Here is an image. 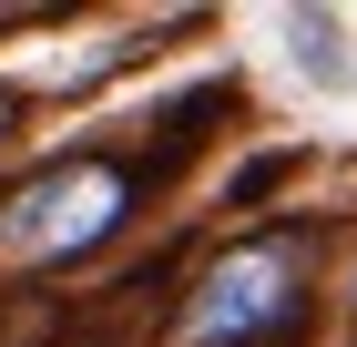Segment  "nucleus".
Listing matches in <instances>:
<instances>
[{
	"instance_id": "7ed1b4c3",
	"label": "nucleus",
	"mask_w": 357,
	"mask_h": 347,
	"mask_svg": "<svg viewBox=\"0 0 357 347\" xmlns=\"http://www.w3.org/2000/svg\"><path fill=\"white\" fill-rule=\"evenodd\" d=\"M286 31H296V61H306V72H317V82L337 92V82H347V52H337V21H327V10H296Z\"/></svg>"
},
{
	"instance_id": "39448f33",
	"label": "nucleus",
	"mask_w": 357,
	"mask_h": 347,
	"mask_svg": "<svg viewBox=\"0 0 357 347\" xmlns=\"http://www.w3.org/2000/svg\"><path fill=\"white\" fill-rule=\"evenodd\" d=\"M0 133H10V92H0Z\"/></svg>"
},
{
	"instance_id": "20e7f679",
	"label": "nucleus",
	"mask_w": 357,
	"mask_h": 347,
	"mask_svg": "<svg viewBox=\"0 0 357 347\" xmlns=\"http://www.w3.org/2000/svg\"><path fill=\"white\" fill-rule=\"evenodd\" d=\"M296 163H306V154H255L245 174H235V214H245V205H266V194L286 184V174H296Z\"/></svg>"
},
{
	"instance_id": "f03ea898",
	"label": "nucleus",
	"mask_w": 357,
	"mask_h": 347,
	"mask_svg": "<svg viewBox=\"0 0 357 347\" xmlns=\"http://www.w3.org/2000/svg\"><path fill=\"white\" fill-rule=\"evenodd\" d=\"M133 194H143L133 163H72V184H61V174L31 184L0 235H10V245H41V256H82V245H102L112 225L133 214Z\"/></svg>"
},
{
	"instance_id": "f257e3e1",
	"label": "nucleus",
	"mask_w": 357,
	"mask_h": 347,
	"mask_svg": "<svg viewBox=\"0 0 357 347\" xmlns=\"http://www.w3.org/2000/svg\"><path fill=\"white\" fill-rule=\"evenodd\" d=\"M296 225H255V235H235L204 266V286H194L184 307V347H245V337H275V327H296L306 286H296Z\"/></svg>"
}]
</instances>
